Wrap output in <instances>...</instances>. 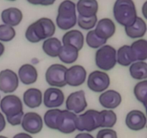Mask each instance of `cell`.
I'll return each instance as SVG.
<instances>
[{"instance_id": "obj_29", "label": "cell", "mask_w": 147, "mask_h": 138, "mask_svg": "<svg viewBox=\"0 0 147 138\" xmlns=\"http://www.w3.org/2000/svg\"><path fill=\"white\" fill-rule=\"evenodd\" d=\"M61 110L58 109H49L44 115V122L46 126L52 129H57V121Z\"/></svg>"}, {"instance_id": "obj_40", "label": "cell", "mask_w": 147, "mask_h": 138, "mask_svg": "<svg viewBox=\"0 0 147 138\" xmlns=\"http://www.w3.org/2000/svg\"><path fill=\"white\" fill-rule=\"evenodd\" d=\"M13 138H33L31 135H28L24 132H21V133H18L17 135H14Z\"/></svg>"}, {"instance_id": "obj_34", "label": "cell", "mask_w": 147, "mask_h": 138, "mask_svg": "<svg viewBox=\"0 0 147 138\" xmlns=\"http://www.w3.org/2000/svg\"><path fill=\"white\" fill-rule=\"evenodd\" d=\"M16 35L15 30L12 27L7 24L0 25V40L3 42H9Z\"/></svg>"}, {"instance_id": "obj_36", "label": "cell", "mask_w": 147, "mask_h": 138, "mask_svg": "<svg viewBox=\"0 0 147 138\" xmlns=\"http://www.w3.org/2000/svg\"><path fill=\"white\" fill-rule=\"evenodd\" d=\"M25 37L29 42L32 43H36L40 42L39 39L36 37L35 34H34V31H33V29L32 25L30 24L28 27H27V30L25 32Z\"/></svg>"}, {"instance_id": "obj_2", "label": "cell", "mask_w": 147, "mask_h": 138, "mask_svg": "<svg viewBox=\"0 0 147 138\" xmlns=\"http://www.w3.org/2000/svg\"><path fill=\"white\" fill-rule=\"evenodd\" d=\"M76 7V4L68 0L60 3L56 18V23L59 28L63 30H67L76 25L77 23Z\"/></svg>"}, {"instance_id": "obj_16", "label": "cell", "mask_w": 147, "mask_h": 138, "mask_svg": "<svg viewBox=\"0 0 147 138\" xmlns=\"http://www.w3.org/2000/svg\"><path fill=\"white\" fill-rule=\"evenodd\" d=\"M96 35L100 39L107 41L116 32V25L113 20L109 18H103L99 20L94 30Z\"/></svg>"}, {"instance_id": "obj_12", "label": "cell", "mask_w": 147, "mask_h": 138, "mask_svg": "<svg viewBox=\"0 0 147 138\" xmlns=\"http://www.w3.org/2000/svg\"><path fill=\"white\" fill-rule=\"evenodd\" d=\"M77 116L76 114L70 111H61L57 121V130L63 134H70L75 132Z\"/></svg>"}, {"instance_id": "obj_18", "label": "cell", "mask_w": 147, "mask_h": 138, "mask_svg": "<svg viewBox=\"0 0 147 138\" xmlns=\"http://www.w3.org/2000/svg\"><path fill=\"white\" fill-rule=\"evenodd\" d=\"M63 45H71L80 50L84 45V36L78 30H72L67 32L62 39Z\"/></svg>"}, {"instance_id": "obj_25", "label": "cell", "mask_w": 147, "mask_h": 138, "mask_svg": "<svg viewBox=\"0 0 147 138\" xmlns=\"http://www.w3.org/2000/svg\"><path fill=\"white\" fill-rule=\"evenodd\" d=\"M78 55L79 51L75 47L71 45H62L58 57L63 63L71 64L77 60Z\"/></svg>"}, {"instance_id": "obj_20", "label": "cell", "mask_w": 147, "mask_h": 138, "mask_svg": "<svg viewBox=\"0 0 147 138\" xmlns=\"http://www.w3.org/2000/svg\"><path fill=\"white\" fill-rule=\"evenodd\" d=\"M76 7L79 16L83 17L96 16L98 10V1L93 0H80L78 1Z\"/></svg>"}, {"instance_id": "obj_11", "label": "cell", "mask_w": 147, "mask_h": 138, "mask_svg": "<svg viewBox=\"0 0 147 138\" xmlns=\"http://www.w3.org/2000/svg\"><path fill=\"white\" fill-rule=\"evenodd\" d=\"M21 124L23 129L30 134L39 133L43 126L41 116L35 112H27L24 114Z\"/></svg>"}, {"instance_id": "obj_19", "label": "cell", "mask_w": 147, "mask_h": 138, "mask_svg": "<svg viewBox=\"0 0 147 138\" xmlns=\"http://www.w3.org/2000/svg\"><path fill=\"white\" fill-rule=\"evenodd\" d=\"M1 20L4 24L14 27L20 24L22 20V12L21 10L15 7H9L3 10L1 14Z\"/></svg>"}, {"instance_id": "obj_3", "label": "cell", "mask_w": 147, "mask_h": 138, "mask_svg": "<svg viewBox=\"0 0 147 138\" xmlns=\"http://www.w3.org/2000/svg\"><path fill=\"white\" fill-rule=\"evenodd\" d=\"M102 123V115L100 112L95 109H89L84 114L77 116L76 127L80 132H90L100 127Z\"/></svg>"}, {"instance_id": "obj_10", "label": "cell", "mask_w": 147, "mask_h": 138, "mask_svg": "<svg viewBox=\"0 0 147 138\" xmlns=\"http://www.w3.org/2000/svg\"><path fill=\"white\" fill-rule=\"evenodd\" d=\"M19 86V78L15 72L5 69L0 72V91L3 93H12Z\"/></svg>"}, {"instance_id": "obj_28", "label": "cell", "mask_w": 147, "mask_h": 138, "mask_svg": "<svg viewBox=\"0 0 147 138\" xmlns=\"http://www.w3.org/2000/svg\"><path fill=\"white\" fill-rule=\"evenodd\" d=\"M116 62L123 66H129L134 63L129 45H123L116 52Z\"/></svg>"}, {"instance_id": "obj_39", "label": "cell", "mask_w": 147, "mask_h": 138, "mask_svg": "<svg viewBox=\"0 0 147 138\" xmlns=\"http://www.w3.org/2000/svg\"><path fill=\"white\" fill-rule=\"evenodd\" d=\"M6 126V121L4 116L0 112V132H2Z\"/></svg>"}, {"instance_id": "obj_43", "label": "cell", "mask_w": 147, "mask_h": 138, "mask_svg": "<svg viewBox=\"0 0 147 138\" xmlns=\"http://www.w3.org/2000/svg\"><path fill=\"white\" fill-rule=\"evenodd\" d=\"M4 50H5V49H4V45L0 42V57L4 54Z\"/></svg>"}, {"instance_id": "obj_24", "label": "cell", "mask_w": 147, "mask_h": 138, "mask_svg": "<svg viewBox=\"0 0 147 138\" xmlns=\"http://www.w3.org/2000/svg\"><path fill=\"white\" fill-rule=\"evenodd\" d=\"M125 32L130 38H140L146 34V24L142 17H137L136 21L131 26L125 27Z\"/></svg>"}, {"instance_id": "obj_44", "label": "cell", "mask_w": 147, "mask_h": 138, "mask_svg": "<svg viewBox=\"0 0 147 138\" xmlns=\"http://www.w3.org/2000/svg\"><path fill=\"white\" fill-rule=\"evenodd\" d=\"M0 138H8V137H4V136H1V135H0Z\"/></svg>"}, {"instance_id": "obj_33", "label": "cell", "mask_w": 147, "mask_h": 138, "mask_svg": "<svg viewBox=\"0 0 147 138\" xmlns=\"http://www.w3.org/2000/svg\"><path fill=\"white\" fill-rule=\"evenodd\" d=\"M97 16H93L91 17H83L78 16L77 18V22L79 27L83 30H88L93 29L97 24Z\"/></svg>"}, {"instance_id": "obj_9", "label": "cell", "mask_w": 147, "mask_h": 138, "mask_svg": "<svg viewBox=\"0 0 147 138\" xmlns=\"http://www.w3.org/2000/svg\"><path fill=\"white\" fill-rule=\"evenodd\" d=\"M87 101L84 91L80 90L70 93L65 102L66 110L76 114L81 113L87 107Z\"/></svg>"}, {"instance_id": "obj_1", "label": "cell", "mask_w": 147, "mask_h": 138, "mask_svg": "<svg viewBox=\"0 0 147 138\" xmlns=\"http://www.w3.org/2000/svg\"><path fill=\"white\" fill-rule=\"evenodd\" d=\"M113 16L123 27H130L137 18L136 6L131 0H118L113 6Z\"/></svg>"}, {"instance_id": "obj_37", "label": "cell", "mask_w": 147, "mask_h": 138, "mask_svg": "<svg viewBox=\"0 0 147 138\" xmlns=\"http://www.w3.org/2000/svg\"><path fill=\"white\" fill-rule=\"evenodd\" d=\"M23 116H24V112H22L21 113L18 114L17 115H15L14 116H11V117H7V122L9 124H10L12 126H17V125H20L22 122V119Z\"/></svg>"}, {"instance_id": "obj_42", "label": "cell", "mask_w": 147, "mask_h": 138, "mask_svg": "<svg viewBox=\"0 0 147 138\" xmlns=\"http://www.w3.org/2000/svg\"><path fill=\"white\" fill-rule=\"evenodd\" d=\"M142 13L145 18L147 19V1L144 4L143 7H142Z\"/></svg>"}, {"instance_id": "obj_35", "label": "cell", "mask_w": 147, "mask_h": 138, "mask_svg": "<svg viewBox=\"0 0 147 138\" xmlns=\"http://www.w3.org/2000/svg\"><path fill=\"white\" fill-rule=\"evenodd\" d=\"M96 138H118L117 133L111 129H103L99 131Z\"/></svg>"}, {"instance_id": "obj_22", "label": "cell", "mask_w": 147, "mask_h": 138, "mask_svg": "<svg viewBox=\"0 0 147 138\" xmlns=\"http://www.w3.org/2000/svg\"><path fill=\"white\" fill-rule=\"evenodd\" d=\"M23 100L27 106L34 109L41 105L42 102V93L41 91L35 88H31L26 91L23 94Z\"/></svg>"}, {"instance_id": "obj_26", "label": "cell", "mask_w": 147, "mask_h": 138, "mask_svg": "<svg viewBox=\"0 0 147 138\" xmlns=\"http://www.w3.org/2000/svg\"><path fill=\"white\" fill-rule=\"evenodd\" d=\"M62 47L61 41L57 37H50L46 39L42 44V50L45 53L52 57L58 56Z\"/></svg>"}, {"instance_id": "obj_14", "label": "cell", "mask_w": 147, "mask_h": 138, "mask_svg": "<svg viewBox=\"0 0 147 138\" xmlns=\"http://www.w3.org/2000/svg\"><path fill=\"white\" fill-rule=\"evenodd\" d=\"M64 99V93L60 89L55 87H51L45 91L43 102L46 107L56 108L63 104Z\"/></svg>"}, {"instance_id": "obj_41", "label": "cell", "mask_w": 147, "mask_h": 138, "mask_svg": "<svg viewBox=\"0 0 147 138\" xmlns=\"http://www.w3.org/2000/svg\"><path fill=\"white\" fill-rule=\"evenodd\" d=\"M75 138H94L90 134L87 133V132H83L77 135Z\"/></svg>"}, {"instance_id": "obj_38", "label": "cell", "mask_w": 147, "mask_h": 138, "mask_svg": "<svg viewBox=\"0 0 147 138\" xmlns=\"http://www.w3.org/2000/svg\"><path fill=\"white\" fill-rule=\"evenodd\" d=\"M29 3L32 4H35V5H43V6H49L53 4L55 1H47V0H36V1H28Z\"/></svg>"}, {"instance_id": "obj_21", "label": "cell", "mask_w": 147, "mask_h": 138, "mask_svg": "<svg viewBox=\"0 0 147 138\" xmlns=\"http://www.w3.org/2000/svg\"><path fill=\"white\" fill-rule=\"evenodd\" d=\"M18 75L22 83L25 85L35 83L38 77L37 69L31 64L22 65L19 69Z\"/></svg>"}, {"instance_id": "obj_32", "label": "cell", "mask_w": 147, "mask_h": 138, "mask_svg": "<svg viewBox=\"0 0 147 138\" xmlns=\"http://www.w3.org/2000/svg\"><path fill=\"white\" fill-rule=\"evenodd\" d=\"M106 40L100 39L96 35L94 30H90L86 35V43L88 45L92 48H98L103 46L106 43Z\"/></svg>"}, {"instance_id": "obj_5", "label": "cell", "mask_w": 147, "mask_h": 138, "mask_svg": "<svg viewBox=\"0 0 147 138\" xmlns=\"http://www.w3.org/2000/svg\"><path fill=\"white\" fill-rule=\"evenodd\" d=\"M67 68L61 64H53L47 69L45 80L51 86L64 87L66 86L65 73Z\"/></svg>"}, {"instance_id": "obj_27", "label": "cell", "mask_w": 147, "mask_h": 138, "mask_svg": "<svg viewBox=\"0 0 147 138\" xmlns=\"http://www.w3.org/2000/svg\"><path fill=\"white\" fill-rule=\"evenodd\" d=\"M132 78L136 80H146L147 78V64L144 61H136L132 63L129 68Z\"/></svg>"}, {"instance_id": "obj_31", "label": "cell", "mask_w": 147, "mask_h": 138, "mask_svg": "<svg viewBox=\"0 0 147 138\" xmlns=\"http://www.w3.org/2000/svg\"><path fill=\"white\" fill-rule=\"evenodd\" d=\"M134 93L136 99L142 102L146 107V93H147V80H144L139 82L134 86Z\"/></svg>"}, {"instance_id": "obj_8", "label": "cell", "mask_w": 147, "mask_h": 138, "mask_svg": "<svg viewBox=\"0 0 147 138\" xmlns=\"http://www.w3.org/2000/svg\"><path fill=\"white\" fill-rule=\"evenodd\" d=\"M0 108L7 117L14 116L23 112L21 99L15 95L4 96L0 102Z\"/></svg>"}, {"instance_id": "obj_30", "label": "cell", "mask_w": 147, "mask_h": 138, "mask_svg": "<svg viewBox=\"0 0 147 138\" xmlns=\"http://www.w3.org/2000/svg\"><path fill=\"white\" fill-rule=\"evenodd\" d=\"M100 114L102 115V123L100 127L110 128L113 127L117 121V116L113 110H105L101 111Z\"/></svg>"}, {"instance_id": "obj_15", "label": "cell", "mask_w": 147, "mask_h": 138, "mask_svg": "<svg viewBox=\"0 0 147 138\" xmlns=\"http://www.w3.org/2000/svg\"><path fill=\"white\" fill-rule=\"evenodd\" d=\"M126 124L131 130H142L146 124V115L140 110L131 111L126 115Z\"/></svg>"}, {"instance_id": "obj_7", "label": "cell", "mask_w": 147, "mask_h": 138, "mask_svg": "<svg viewBox=\"0 0 147 138\" xmlns=\"http://www.w3.org/2000/svg\"><path fill=\"white\" fill-rule=\"evenodd\" d=\"M110 85V78L106 73L95 70L90 73L88 78V86L93 91L100 93L106 91Z\"/></svg>"}, {"instance_id": "obj_6", "label": "cell", "mask_w": 147, "mask_h": 138, "mask_svg": "<svg viewBox=\"0 0 147 138\" xmlns=\"http://www.w3.org/2000/svg\"><path fill=\"white\" fill-rule=\"evenodd\" d=\"M33 31L39 40L51 37L55 32V25L53 20L47 17L39 19L31 24Z\"/></svg>"}, {"instance_id": "obj_4", "label": "cell", "mask_w": 147, "mask_h": 138, "mask_svg": "<svg viewBox=\"0 0 147 138\" xmlns=\"http://www.w3.org/2000/svg\"><path fill=\"white\" fill-rule=\"evenodd\" d=\"M96 64L100 69L110 70L116 64V50L109 45L102 46L96 51Z\"/></svg>"}, {"instance_id": "obj_13", "label": "cell", "mask_w": 147, "mask_h": 138, "mask_svg": "<svg viewBox=\"0 0 147 138\" xmlns=\"http://www.w3.org/2000/svg\"><path fill=\"white\" fill-rule=\"evenodd\" d=\"M86 75L87 72L82 66L75 65L71 66L67 69L65 73L66 84L74 87L81 86L86 80Z\"/></svg>"}, {"instance_id": "obj_17", "label": "cell", "mask_w": 147, "mask_h": 138, "mask_svg": "<svg viewBox=\"0 0 147 138\" xmlns=\"http://www.w3.org/2000/svg\"><path fill=\"white\" fill-rule=\"evenodd\" d=\"M121 96L114 90H108L103 92L99 96L100 105L106 109H113L117 108L121 103Z\"/></svg>"}, {"instance_id": "obj_23", "label": "cell", "mask_w": 147, "mask_h": 138, "mask_svg": "<svg viewBox=\"0 0 147 138\" xmlns=\"http://www.w3.org/2000/svg\"><path fill=\"white\" fill-rule=\"evenodd\" d=\"M130 48L134 62L146 60L147 42L145 39H140L134 42L130 46Z\"/></svg>"}]
</instances>
